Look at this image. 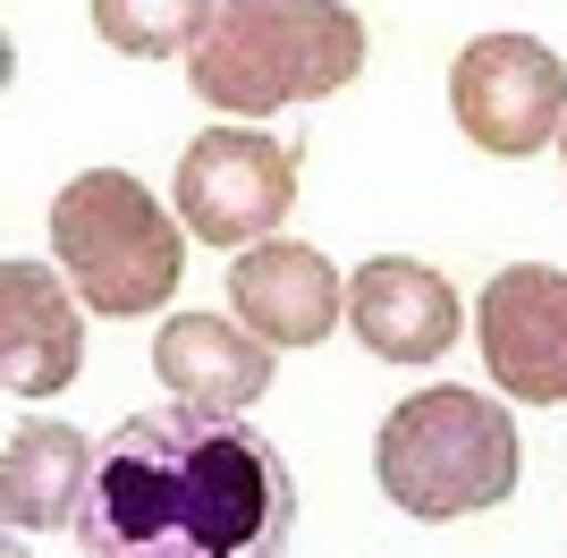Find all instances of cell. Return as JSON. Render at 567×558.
I'll return each instance as SVG.
<instances>
[{
    "label": "cell",
    "instance_id": "obj_2",
    "mask_svg": "<svg viewBox=\"0 0 567 558\" xmlns=\"http://www.w3.org/2000/svg\"><path fill=\"white\" fill-rule=\"evenodd\" d=\"M364 69V18L331 0H220L187 51V85L229 118H262L288 102L355 85Z\"/></svg>",
    "mask_w": 567,
    "mask_h": 558
},
{
    "label": "cell",
    "instance_id": "obj_8",
    "mask_svg": "<svg viewBox=\"0 0 567 558\" xmlns=\"http://www.w3.org/2000/svg\"><path fill=\"white\" fill-rule=\"evenodd\" d=\"M348 322L381 364H441V355L457 348L466 304H457V288L432 271V262L381 255V262H364V271L348 279Z\"/></svg>",
    "mask_w": 567,
    "mask_h": 558
},
{
    "label": "cell",
    "instance_id": "obj_3",
    "mask_svg": "<svg viewBox=\"0 0 567 558\" xmlns=\"http://www.w3.org/2000/svg\"><path fill=\"white\" fill-rule=\"evenodd\" d=\"M381 490L424 525L483 516L517 490V423L483 390H415L373 441Z\"/></svg>",
    "mask_w": 567,
    "mask_h": 558
},
{
    "label": "cell",
    "instance_id": "obj_1",
    "mask_svg": "<svg viewBox=\"0 0 567 558\" xmlns=\"http://www.w3.org/2000/svg\"><path fill=\"white\" fill-rule=\"evenodd\" d=\"M297 474L246 415L153 406L94 457L76 508L85 558H288Z\"/></svg>",
    "mask_w": 567,
    "mask_h": 558
},
{
    "label": "cell",
    "instance_id": "obj_13",
    "mask_svg": "<svg viewBox=\"0 0 567 558\" xmlns=\"http://www.w3.org/2000/svg\"><path fill=\"white\" fill-rule=\"evenodd\" d=\"M94 25H102V43H127V51H169V43L195 51L204 9H118V0H102Z\"/></svg>",
    "mask_w": 567,
    "mask_h": 558
},
{
    "label": "cell",
    "instance_id": "obj_4",
    "mask_svg": "<svg viewBox=\"0 0 567 558\" xmlns=\"http://www.w3.org/2000/svg\"><path fill=\"white\" fill-rule=\"evenodd\" d=\"M51 246H60V271L76 279V297L94 304V313H111V322L153 313L178 288V271H187L178 229L162 220V204L127 169H85V178L60 186Z\"/></svg>",
    "mask_w": 567,
    "mask_h": 558
},
{
    "label": "cell",
    "instance_id": "obj_14",
    "mask_svg": "<svg viewBox=\"0 0 567 558\" xmlns=\"http://www.w3.org/2000/svg\"><path fill=\"white\" fill-rule=\"evenodd\" d=\"M559 162H567V127H559Z\"/></svg>",
    "mask_w": 567,
    "mask_h": 558
},
{
    "label": "cell",
    "instance_id": "obj_7",
    "mask_svg": "<svg viewBox=\"0 0 567 558\" xmlns=\"http://www.w3.org/2000/svg\"><path fill=\"white\" fill-rule=\"evenodd\" d=\"M474 339H483V364L508 397L559 406L567 397V271L508 262L474 304Z\"/></svg>",
    "mask_w": 567,
    "mask_h": 558
},
{
    "label": "cell",
    "instance_id": "obj_5",
    "mask_svg": "<svg viewBox=\"0 0 567 558\" xmlns=\"http://www.w3.org/2000/svg\"><path fill=\"white\" fill-rule=\"evenodd\" d=\"M297 204V153L271 136H246V127H213V136L187 144L178 162V220H187L204 246H271V229Z\"/></svg>",
    "mask_w": 567,
    "mask_h": 558
},
{
    "label": "cell",
    "instance_id": "obj_11",
    "mask_svg": "<svg viewBox=\"0 0 567 558\" xmlns=\"http://www.w3.org/2000/svg\"><path fill=\"white\" fill-rule=\"evenodd\" d=\"M153 372L169 381V406L195 415H246L271 390V348L220 313H169L153 339Z\"/></svg>",
    "mask_w": 567,
    "mask_h": 558
},
{
    "label": "cell",
    "instance_id": "obj_9",
    "mask_svg": "<svg viewBox=\"0 0 567 558\" xmlns=\"http://www.w3.org/2000/svg\"><path fill=\"white\" fill-rule=\"evenodd\" d=\"M229 297H237V322L255 330L262 348H313V339H331L339 313H348L339 271L313 255V246H297V237H271L255 255H237Z\"/></svg>",
    "mask_w": 567,
    "mask_h": 558
},
{
    "label": "cell",
    "instance_id": "obj_10",
    "mask_svg": "<svg viewBox=\"0 0 567 558\" xmlns=\"http://www.w3.org/2000/svg\"><path fill=\"white\" fill-rule=\"evenodd\" d=\"M85 364L76 297L43 262H0V381L18 397H60Z\"/></svg>",
    "mask_w": 567,
    "mask_h": 558
},
{
    "label": "cell",
    "instance_id": "obj_6",
    "mask_svg": "<svg viewBox=\"0 0 567 558\" xmlns=\"http://www.w3.org/2000/svg\"><path fill=\"white\" fill-rule=\"evenodd\" d=\"M450 111L483 153H543L567 127V69L534 34H483L450 69Z\"/></svg>",
    "mask_w": 567,
    "mask_h": 558
},
{
    "label": "cell",
    "instance_id": "obj_12",
    "mask_svg": "<svg viewBox=\"0 0 567 558\" xmlns=\"http://www.w3.org/2000/svg\"><path fill=\"white\" fill-rule=\"evenodd\" d=\"M94 457L102 448L76 432V423H18L9 448H0V516L9 534H51V525H76L85 490H94Z\"/></svg>",
    "mask_w": 567,
    "mask_h": 558
}]
</instances>
